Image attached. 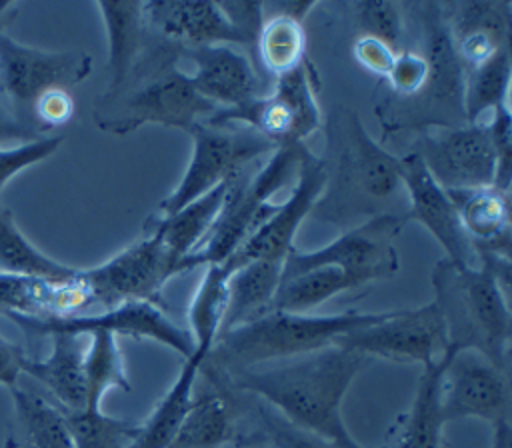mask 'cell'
I'll use <instances>...</instances> for the list:
<instances>
[{
    "label": "cell",
    "mask_w": 512,
    "mask_h": 448,
    "mask_svg": "<svg viewBox=\"0 0 512 448\" xmlns=\"http://www.w3.org/2000/svg\"><path fill=\"white\" fill-rule=\"evenodd\" d=\"M370 362V358L334 344L230 376L208 374L226 378L236 390L260 400L292 426L338 448H374L360 444L342 416L352 382Z\"/></svg>",
    "instance_id": "6da1fadb"
},
{
    "label": "cell",
    "mask_w": 512,
    "mask_h": 448,
    "mask_svg": "<svg viewBox=\"0 0 512 448\" xmlns=\"http://www.w3.org/2000/svg\"><path fill=\"white\" fill-rule=\"evenodd\" d=\"M322 128L326 184L310 216L340 232L382 214L406 216L400 158L368 134L358 112L338 106Z\"/></svg>",
    "instance_id": "7a4b0ae2"
},
{
    "label": "cell",
    "mask_w": 512,
    "mask_h": 448,
    "mask_svg": "<svg viewBox=\"0 0 512 448\" xmlns=\"http://www.w3.org/2000/svg\"><path fill=\"white\" fill-rule=\"evenodd\" d=\"M182 48L156 40L146 46L122 88L100 96L94 122L110 134H132L144 124H160L188 132L208 120L216 106L204 100L190 84L188 72L178 66Z\"/></svg>",
    "instance_id": "3957f363"
},
{
    "label": "cell",
    "mask_w": 512,
    "mask_h": 448,
    "mask_svg": "<svg viewBox=\"0 0 512 448\" xmlns=\"http://www.w3.org/2000/svg\"><path fill=\"white\" fill-rule=\"evenodd\" d=\"M384 312L346 310L340 314H298L270 310L250 322L224 330L204 364L216 376L298 358L328 346L342 336L372 324Z\"/></svg>",
    "instance_id": "277c9868"
},
{
    "label": "cell",
    "mask_w": 512,
    "mask_h": 448,
    "mask_svg": "<svg viewBox=\"0 0 512 448\" xmlns=\"http://www.w3.org/2000/svg\"><path fill=\"white\" fill-rule=\"evenodd\" d=\"M450 344L474 348L502 370L510 352V294L480 266H458L448 258L430 276Z\"/></svg>",
    "instance_id": "5b68a950"
},
{
    "label": "cell",
    "mask_w": 512,
    "mask_h": 448,
    "mask_svg": "<svg viewBox=\"0 0 512 448\" xmlns=\"http://www.w3.org/2000/svg\"><path fill=\"white\" fill-rule=\"evenodd\" d=\"M410 6L420 16L422 52L432 64V82L420 96L408 102L376 100L374 114L384 138L402 130L424 132L468 124L464 112V70L456 56L442 4L424 2Z\"/></svg>",
    "instance_id": "8992f818"
},
{
    "label": "cell",
    "mask_w": 512,
    "mask_h": 448,
    "mask_svg": "<svg viewBox=\"0 0 512 448\" xmlns=\"http://www.w3.org/2000/svg\"><path fill=\"white\" fill-rule=\"evenodd\" d=\"M304 148L306 144L280 146L246 178H242V174L234 178L216 224L202 246L180 262V274L228 260L234 250L272 216L278 208V202H272V198L288 184H294Z\"/></svg>",
    "instance_id": "52a82bcc"
},
{
    "label": "cell",
    "mask_w": 512,
    "mask_h": 448,
    "mask_svg": "<svg viewBox=\"0 0 512 448\" xmlns=\"http://www.w3.org/2000/svg\"><path fill=\"white\" fill-rule=\"evenodd\" d=\"M318 92L320 74L306 58L294 70L274 78L270 92L242 106L216 110L208 122L248 126L274 148L304 144L324 122Z\"/></svg>",
    "instance_id": "ba28073f"
},
{
    "label": "cell",
    "mask_w": 512,
    "mask_h": 448,
    "mask_svg": "<svg viewBox=\"0 0 512 448\" xmlns=\"http://www.w3.org/2000/svg\"><path fill=\"white\" fill-rule=\"evenodd\" d=\"M192 156L178 186L158 204L156 216H170L216 186L234 180L260 156L276 150L256 130L240 124H212L208 120L188 130Z\"/></svg>",
    "instance_id": "9c48e42d"
},
{
    "label": "cell",
    "mask_w": 512,
    "mask_h": 448,
    "mask_svg": "<svg viewBox=\"0 0 512 448\" xmlns=\"http://www.w3.org/2000/svg\"><path fill=\"white\" fill-rule=\"evenodd\" d=\"M402 214H382L350 230L316 250L292 248L282 262V280L320 266H336L350 274L360 288L376 280L392 278L400 270L396 240L406 224Z\"/></svg>",
    "instance_id": "30bf717a"
},
{
    "label": "cell",
    "mask_w": 512,
    "mask_h": 448,
    "mask_svg": "<svg viewBox=\"0 0 512 448\" xmlns=\"http://www.w3.org/2000/svg\"><path fill=\"white\" fill-rule=\"evenodd\" d=\"M90 72L92 56L84 50L34 48L14 40L6 30L0 32V88L8 108L28 126L34 104L46 92L70 90Z\"/></svg>",
    "instance_id": "8fae6325"
},
{
    "label": "cell",
    "mask_w": 512,
    "mask_h": 448,
    "mask_svg": "<svg viewBox=\"0 0 512 448\" xmlns=\"http://www.w3.org/2000/svg\"><path fill=\"white\" fill-rule=\"evenodd\" d=\"M336 346L354 350L370 360L384 358L400 364L438 362L450 348L444 316L434 300L418 308L386 310L380 320L342 336Z\"/></svg>",
    "instance_id": "7c38bea8"
},
{
    "label": "cell",
    "mask_w": 512,
    "mask_h": 448,
    "mask_svg": "<svg viewBox=\"0 0 512 448\" xmlns=\"http://www.w3.org/2000/svg\"><path fill=\"white\" fill-rule=\"evenodd\" d=\"M174 276H178L176 262L168 256L158 236L146 230L106 262L80 268V278L88 290V304L100 310L126 302L158 304L162 288Z\"/></svg>",
    "instance_id": "4fadbf2b"
},
{
    "label": "cell",
    "mask_w": 512,
    "mask_h": 448,
    "mask_svg": "<svg viewBox=\"0 0 512 448\" xmlns=\"http://www.w3.org/2000/svg\"><path fill=\"white\" fill-rule=\"evenodd\" d=\"M444 422L478 418L496 426L510 422V388L506 370L474 348L450 344L438 382Z\"/></svg>",
    "instance_id": "5bb4252c"
},
{
    "label": "cell",
    "mask_w": 512,
    "mask_h": 448,
    "mask_svg": "<svg viewBox=\"0 0 512 448\" xmlns=\"http://www.w3.org/2000/svg\"><path fill=\"white\" fill-rule=\"evenodd\" d=\"M414 152L444 190L494 186L496 152L486 122L418 132Z\"/></svg>",
    "instance_id": "9a60e30c"
},
{
    "label": "cell",
    "mask_w": 512,
    "mask_h": 448,
    "mask_svg": "<svg viewBox=\"0 0 512 448\" xmlns=\"http://www.w3.org/2000/svg\"><path fill=\"white\" fill-rule=\"evenodd\" d=\"M22 328L38 334L70 332L88 336L94 330H106L114 336H128L136 340H152L174 352L184 360L192 356L194 342L186 328L178 326L156 302H126L108 310L92 314H72V316H10Z\"/></svg>",
    "instance_id": "2e32d148"
},
{
    "label": "cell",
    "mask_w": 512,
    "mask_h": 448,
    "mask_svg": "<svg viewBox=\"0 0 512 448\" xmlns=\"http://www.w3.org/2000/svg\"><path fill=\"white\" fill-rule=\"evenodd\" d=\"M324 184V162L306 146L298 164V174L292 184L290 198L278 202V208L272 212V216L260 228H256L228 260L220 264H224L232 274L236 268L252 260H284V256L294 248V238L302 220L312 214Z\"/></svg>",
    "instance_id": "e0dca14e"
},
{
    "label": "cell",
    "mask_w": 512,
    "mask_h": 448,
    "mask_svg": "<svg viewBox=\"0 0 512 448\" xmlns=\"http://www.w3.org/2000/svg\"><path fill=\"white\" fill-rule=\"evenodd\" d=\"M400 174L406 194V220L422 224L444 248V258L450 262L478 266L476 248L460 222L450 194L430 176L414 152L400 158Z\"/></svg>",
    "instance_id": "ac0fdd59"
},
{
    "label": "cell",
    "mask_w": 512,
    "mask_h": 448,
    "mask_svg": "<svg viewBox=\"0 0 512 448\" xmlns=\"http://www.w3.org/2000/svg\"><path fill=\"white\" fill-rule=\"evenodd\" d=\"M182 56L194 66L188 72L190 84L216 110L236 108L266 94V84L248 56L230 44L184 48Z\"/></svg>",
    "instance_id": "d6986e66"
},
{
    "label": "cell",
    "mask_w": 512,
    "mask_h": 448,
    "mask_svg": "<svg viewBox=\"0 0 512 448\" xmlns=\"http://www.w3.org/2000/svg\"><path fill=\"white\" fill-rule=\"evenodd\" d=\"M144 20L160 40L178 48H196L210 44H244L254 42L238 30L220 2H144Z\"/></svg>",
    "instance_id": "ffe728a7"
},
{
    "label": "cell",
    "mask_w": 512,
    "mask_h": 448,
    "mask_svg": "<svg viewBox=\"0 0 512 448\" xmlns=\"http://www.w3.org/2000/svg\"><path fill=\"white\" fill-rule=\"evenodd\" d=\"M442 12L462 70L476 68L510 48L508 2H452L442 4Z\"/></svg>",
    "instance_id": "44dd1931"
},
{
    "label": "cell",
    "mask_w": 512,
    "mask_h": 448,
    "mask_svg": "<svg viewBox=\"0 0 512 448\" xmlns=\"http://www.w3.org/2000/svg\"><path fill=\"white\" fill-rule=\"evenodd\" d=\"M52 348L46 358H26L22 374L38 380L58 402L64 412H76L86 408V380H84V356L88 348V336L54 332Z\"/></svg>",
    "instance_id": "7402d4cb"
},
{
    "label": "cell",
    "mask_w": 512,
    "mask_h": 448,
    "mask_svg": "<svg viewBox=\"0 0 512 448\" xmlns=\"http://www.w3.org/2000/svg\"><path fill=\"white\" fill-rule=\"evenodd\" d=\"M232 182L234 180L216 186L214 190L182 206L170 216L152 214L144 222V230L158 236L168 256L176 262V270L180 268V262L186 260L190 254H194L210 234L212 226L216 224L224 208Z\"/></svg>",
    "instance_id": "603a6c76"
},
{
    "label": "cell",
    "mask_w": 512,
    "mask_h": 448,
    "mask_svg": "<svg viewBox=\"0 0 512 448\" xmlns=\"http://www.w3.org/2000/svg\"><path fill=\"white\" fill-rule=\"evenodd\" d=\"M478 252L510 256V192L496 186L446 190Z\"/></svg>",
    "instance_id": "cb8c5ba5"
},
{
    "label": "cell",
    "mask_w": 512,
    "mask_h": 448,
    "mask_svg": "<svg viewBox=\"0 0 512 448\" xmlns=\"http://www.w3.org/2000/svg\"><path fill=\"white\" fill-rule=\"evenodd\" d=\"M108 40V88L110 96L122 88L146 50L148 26L144 2H96Z\"/></svg>",
    "instance_id": "d4e9b609"
},
{
    "label": "cell",
    "mask_w": 512,
    "mask_h": 448,
    "mask_svg": "<svg viewBox=\"0 0 512 448\" xmlns=\"http://www.w3.org/2000/svg\"><path fill=\"white\" fill-rule=\"evenodd\" d=\"M210 390H200L190 398L180 428L170 448H224L236 436L234 404L224 386L212 380Z\"/></svg>",
    "instance_id": "484cf974"
},
{
    "label": "cell",
    "mask_w": 512,
    "mask_h": 448,
    "mask_svg": "<svg viewBox=\"0 0 512 448\" xmlns=\"http://www.w3.org/2000/svg\"><path fill=\"white\" fill-rule=\"evenodd\" d=\"M206 358H208V352L194 348L192 356L184 360L176 380L170 384L166 394L148 414V418L138 424V432L128 448H170L172 446L176 432L180 428V422L184 418V412L194 394L200 368Z\"/></svg>",
    "instance_id": "4316f807"
},
{
    "label": "cell",
    "mask_w": 512,
    "mask_h": 448,
    "mask_svg": "<svg viewBox=\"0 0 512 448\" xmlns=\"http://www.w3.org/2000/svg\"><path fill=\"white\" fill-rule=\"evenodd\" d=\"M442 360L422 368L416 394L408 410L400 414L392 430V440L388 448H442L444 446L446 422L442 418L440 398H438Z\"/></svg>",
    "instance_id": "83f0119b"
},
{
    "label": "cell",
    "mask_w": 512,
    "mask_h": 448,
    "mask_svg": "<svg viewBox=\"0 0 512 448\" xmlns=\"http://www.w3.org/2000/svg\"><path fill=\"white\" fill-rule=\"evenodd\" d=\"M282 262L252 260L230 274L222 332L270 312L282 282Z\"/></svg>",
    "instance_id": "f1b7e54d"
},
{
    "label": "cell",
    "mask_w": 512,
    "mask_h": 448,
    "mask_svg": "<svg viewBox=\"0 0 512 448\" xmlns=\"http://www.w3.org/2000/svg\"><path fill=\"white\" fill-rule=\"evenodd\" d=\"M262 12L264 20L254 46L264 70L278 78L306 60V30L304 22L292 14L268 10L264 4Z\"/></svg>",
    "instance_id": "f546056e"
},
{
    "label": "cell",
    "mask_w": 512,
    "mask_h": 448,
    "mask_svg": "<svg viewBox=\"0 0 512 448\" xmlns=\"http://www.w3.org/2000/svg\"><path fill=\"white\" fill-rule=\"evenodd\" d=\"M230 270L224 264L204 266V274L194 290L188 306V334L194 348L210 354L216 338L222 332V322L228 302Z\"/></svg>",
    "instance_id": "4dcf8cb0"
},
{
    "label": "cell",
    "mask_w": 512,
    "mask_h": 448,
    "mask_svg": "<svg viewBox=\"0 0 512 448\" xmlns=\"http://www.w3.org/2000/svg\"><path fill=\"white\" fill-rule=\"evenodd\" d=\"M356 288H360V284L336 266L312 268L302 274L284 278L270 310L310 314V310L328 302L330 298Z\"/></svg>",
    "instance_id": "1f68e13d"
},
{
    "label": "cell",
    "mask_w": 512,
    "mask_h": 448,
    "mask_svg": "<svg viewBox=\"0 0 512 448\" xmlns=\"http://www.w3.org/2000/svg\"><path fill=\"white\" fill-rule=\"evenodd\" d=\"M78 268L62 264L38 246L16 224L12 212L0 204V272L36 278H70Z\"/></svg>",
    "instance_id": "d6a6232c"
},
{
    "label": "cell",
    "mask_w": 512,
    "mask_h": 448,
    "mask_svg": "<svg viewBox=\"0 0 512 448\" xmlns=\"http://www.w3.org/2000/svg\"><path fill=\"white\" fill-rule=\"evenodd\" d=\"M84 380L88 410H100L102 400L110 390H130V380L122 350L118 346V336L106 330H94L88 334Z\"/></svg>",
    "instance_id": "836d02e7"
},
{
    "label": "cell",
    "mask_w": 512,
    "mask_h": 448,
    "mask_svg": "<svg viewBox=\"0 0 512 448\" xmlns=\"http://www.w3.org/2000/svg\"><path fill=\"white\" fill-rule=\"evenodd\" d=\"M510 78V48L500 50L476 68L464 70V112L468 124L482 122L496 108L508 106Z\"/></svg>",
    "instance_id": "e575fe53"
},
{
    "label": "cell",
    "mask_w": 512,
    "mask_h": 448,
    "mask_svg": "<svg viewBox=\"0 0 512 448\" xmlns=\"http://www.w3.org/2000/svg\"><path fill=\"white\" fill-rule=\"evenodd\" d=\"M10 394L28 448H74L62 408L20 386Z\"/></svg>",
    "instance_id": "d590c367"
},
{
    "label": "cell",
    "mask_w": 512,
    "mask_h": 448,
    "mask_svg": "<svg viewBox=\"0 0 512 448\" xmlns=\"http://www.w3.org/2000/svg\"><path fill=\"white\" fill-rule=\"evenodd\" d=\"M74 448H128L140 422L108 416L100 410L64 412Z\"/></svg>",
    "instance_id": "8d00e7d4"
},
{
    "label": "cell",
    "mask_w": 512,
    "mask_h": 448,
    "mask_svg": "<svg viewBox=\"0 0 512 448\" xmlns=\"http://www.w3.org/2000/svg\"><path fill=\"white\" fill-rule=\"evenodd\" d=\"M432 80V64L422 50L402 48L382 82H386V92L380 98L390 102H408L420 96Z\"/></svg>",
    "instance_id": "74e56055"
},
{
    "label": "cell",
    "mask_w": 512,
    "mask_h": 448,
    "mask_svg": "<svg viewBox=\"0 0 512 448\" xmlns=\"http://www.w3.org/2000/svg\"><path fill=\"white\" fill-rule=\"evenodd\" d=\"M350 12L364 36H374L394 50L404 48V6L394 2H352Z\"/></svg>",
    "instance_id": "f35d334b"
},
{
    "label": "cell",
    "mask_w": 512,
    "mask_h": 448,
    "mask_svg": "<svg viewBox=\"0 0 512 448\" xmlns=\"http://www.w3.org/2000/svg\"><path fill=\"white\" fill-rule=\"evenodd\" d=\"M62 142H64L62 134H50V136H40L30 142L0 148V196H2L4 186L16 174L50 158L60 148Z\"/></svg>",
    "instance_id": "ab89813d"
},
{
    "label": "cell",
    "mask_w": 512,
    "mask_h": 448,
    "mask_svg": "<svg viewBox=\"0 0 512 448\" xmlns=\"http://www.w3.org/2000/svg\"><path fill=\"white\" fill-rule=\"evenodd\" d=\"M252 414L264 432V436L272 442L274 448H338L322 438H316L290 422H286L280 414H276L272 408L256 400L252 406Z\"/></svg>",
    "instance_id": "60d3db41"
},
{
    "label": "cell",
    "mask_w": 512,
    "mask_h": 448,
    "mask_svg": "<svg viewBox=\"0 0 512 448\" xmlns=\"http://www.w3.org/2000/svg\"><path fill=\"white\" fill-rule=\"evenodd\" d=\"M492 146L496 152V180L494 186L510 192V176H512V116L510 106H500L484 118Z\"/></svg>",
    "instance_id": "b9f144b4"
},
{
    "label": "cell",
    "mask_w": 512,
    "mask_h": 448,
    "mask_svg": "<svg viewBox=\"0 0 512 448\" xmlns=\"http://www.w3.org/2000/svg\"><path fill=\"white\" fill-rule=\"evenodd\" d=\"M74 114L70 90H50L32 108V126L42 134L64 126Z\"/></svg>",
    "instance_id": "7bdbcfd3"
},
{
    "label": "cell",
    "mask_w": 512,
    "mask_h": 448,
    "mask_svg": "<svg viewBox=\"0 0 512 448\" xmlns=\"http://www.w3.org/2000/svg\"><path fill=\"white\" fill-rule=\"evenodd\" d=\"M352 54H354V60L364 70H368L384 80L396 60L398 50H394L390 44H386L380 38L360 34L352 44Z\"/></svg>",
    "instance_id": "ee69618b"
},
{
    "label": "cell",
    "mask_w": 512,
    "mask_h": 448,
    "mask_svg": "<svg viewBox=\"0 0 512 448\" xmlns=\"http://www.w3.org/2000/svg\"><path fill=\"white\" fill-rule=\"evenodd\" d=\"M26 352L20 344L8 340L0 332V386L12 390L18 386V378L22 376Z\"/></svg>",
    "instance_id": "f6af8a7d"
},
{
    "label": "cell",
    "mask_w": 512,
    "mask_h": 448,
    "mask_svg": "<svg viewBox=\"0 0 512 448\" xmlns=\"http://www.w3.org/2000/svg\"><path fill=\"white\" fill-rule=\"evenodd\" d=\"M40 136H46V134L34 130L26 122H22L8 106H4L0 102V148L30 142Z\"/></svg>",
    "instance_id": "bcb514c9"
},
{
    "label": "cell",
    "mask_w": 512,
    "mask_h": 448,
    "mask_svg": "<svg viewBox=\"0 0 512 448\" xmlns=\"http://www.w3.org/2000/svg\"><path fill=\"white\" fill-rule=\"evenodd\" d=\"M490 448H512V428L510 422H500L492 426Z\"/></svg>",
    "instance_id": "7dc6e473"
},
{
    "label": "cell",
    "mask_w": 512,
    "mask_h": 448,
    "mask_svg": "<svg viewBox=\"0 0 512 448\" xmlns=\"http://www.w3.org/2000/svg\"><path fill=\"white\" fill-rule=\"evenodd\" d=\"M12 14H16V6L10 4V2H0V20L8 18Z\"/></svg>",
    "instance_id": "c3c4849f"
},
{
    "label": "cell",
    "mask_w": 512,
    "mask_h": 448,
    "mask_svg": "<svg viewBox=\"0 0 512 448\" xmlns=\"http://www.w3.org/2000/svg\"><path fill=\"white\" fill-rule=\"evenodd\" d=\"M14 18V14L12 16H8V18H4V20H0V32L6 28V24H10V20Z\"/></svg>",
    "instance_id": "681fc988"
},
{
    "label": "cell",
    "mask_w": 512,
    "mask_h": 448,
    "mask_svg": "<svg viewBox=\"0 0 512 448\" xmlns=\"http://www.w3.org/2000/svg\"><path fill=\"white\" fill-rule=\"evenodd\" d=\"M246 448H252V446H246Z\"/></svg>",
    "instance_id": "f907efd6"
}]
</instances>
